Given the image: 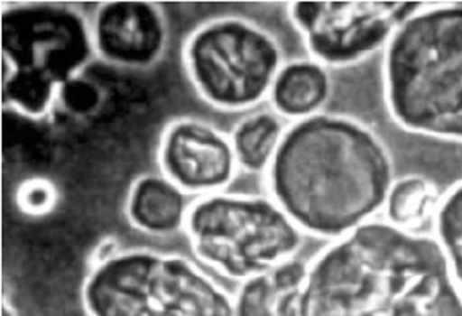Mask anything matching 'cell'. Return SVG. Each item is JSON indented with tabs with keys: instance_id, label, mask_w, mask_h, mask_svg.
Here are the masks:
<instances>
[{
	"instance_id": "16",
	"label": "cell",
	"mask_w": 462,
	"mask_h": 316,
	"mask_svg": "<svg viewBox=\"0 0 462 316\" xmlns=\"http://www.w3.org/2000/svg\"><path fill=\"white\" fill-rule=\"evenodd\" d=\"M3 316H15V314L7 307L6 309H4Z\"/></svg>"
},
{
	"instance_id": "9",
	"label": "cell",
	"mask_w": 462,
	"mask_h": 316,
	"mask_svg": "<svg viewBox=\"0 0 462 316\" xmlns=\"http://www.w3.org/2000/svg\"><path fill=\"white\" fill-rule=\"evenodd\" d=\"M306 265L294 258L241 282L233 316H300Z\"/></svg>"
},
{
	"instance_id": "3",
	"label": "cell",
	"mask_w": 462,
	"mask_h": 316,
	"mask_svg": "<svg viewBox=\"0 0 462 316\" xmlns=\"http://www.w3.org/2000/svg\"><path fill=\"white\" fill-rule=\"evenodd\" d=\"M382 64L385 108L400 128L462 143V1L419 2Z\"/></svg>"
},
{
	"instance_id": "5",
	"label": "cell",
	"mask_w": 462,
	"mask_h": 316,
	"mask_svg": "<svg viewBox=\"0 0 462 316\" xmlns=\"http://www.w3.org/2000/svg\"><path fill=\"white\" fill-rule=\"evenodd\" d=\"M193 79L202 96L226 111L249 108L269 97L282 67V51L265 29L227 16L201 28L189 49Z\"/></svg>"
},
{
	"instance_id": "4",
	"label": "cell",
	"mask_w": 462,
	"mask_h": 316,
	"mask_svg": "<svg viewBox=\"0 0 462 316\" xmlns=\"http://www.w3.org/2000/svg\"><path fill=\"white\" fill-rule=\"evenodd\" d=\"M199 256L241 282L294 258L302 232L270 197L209 193L188 217Z\"/></svg>"
},
{
	"instance_id": "11",
	"label": "cell",
	"mask_w": 462,
	"mask_h": 316,
	"mask_svg": "<svg viewBox=\"0 0 462 316\" xmlns=\"http://www.w3.org/2000/svg\"><path fill=\"white\" fill-rule=\"evenodd\" d=\"M284 131L278 115L271 112H257L241 120L229 136L238 167L250 172H264Z\"/></svg>"
},
{
	"instance_id": "6",
	"label": "cell",
	"mask_w": 462,
	"mask_h": 316,
	"mask_svg": "<svg viewBox=\"0 0 462 316\" xmlns=\"http://www.w3.org/2000/svg\"><path fill=\"white\" fill-rule=\"evenodd\" d=\"M89 316H233V297L196 266L176 262L170 275H102L86 289Z\"/></svg>"
},
{
	"instance_id": "1",
	"label": "cell",
	"mask_w": 462,
	"mask_h": 316,
	"mask_svg": "<svg viewBox=\"0 0 462 316\" xmlns=\"http://www.w3.org/2000/svg\"><path fill=\"white\" fill-rule=\"evenodd\" d=\"M300 316H462V289L432 235L373 218L306 265Z\"/></svg>"
},
{
	"instance_id": "10",
	"label": "cell",
	"mask_w": 462,
	"mask_h": 316,
	"mask_svg": "<svg viewBox=\"0 0 462 316\" xmlns=\"http://www.w3.org/2000/svg\"><path fill=\"white\" fill-rule=\"evenodd\" d=\"M331 88L326 66L313 59L297 60L282 65L269 98L276 114L297 121L320 113Z\"/></svg>"
},
{
	"instance_id": "12",
	"label": "cell",
	"mask_w": 462,
	"mask_h": 316,
	"mask_svg": "<svg viewBox=\"0 0 462 316\" xmlns=\"http://www.w3.org/2000/svg\"><path fill=\"white\" fill-rule=\"evenodd\" d=\"M439 194L430 180L410 174L393 181L383 210L386 219L400 227L415 229L432 216Z\"/></svg>"
},
{
	"instance_id": "8",
	"label": "cell",
	"mask_w": 462,
	"mask_h": 316,
	"mask_svg": "<svg viewBox=\"0 0 462 316\" xmlns=\"http://www.w3.org/2000/svg\"><path fill=\"white\" fill-rule=\"evenodd\" d=\"M168 156L171 170L182 185L209 193L221 191L239 168L230 137L197 122L182 124L174 131Z\"/></svg>"
},
{
	"instance_id": "2",
	"label": "cell",
	"mask_w": 462,
	"mask_h": 316,
	"mask_svg": "<svg viewBox=\"0 0 462 316\" xmlns=\"http://www.w3.org/2000/svg\"><path fill=\"white\" fill-rule=\"evenodd\" d=\"M264 172L269 197L300 230L330 240L383 209L395 180L390 152L374 130L321 112L285 129Z\"/></svg>"
},
{
	"instance_id": "13",
	"label": "cell",
	"mask_w": 462,
	"mask_h": 316,
	"mask_svg": "<svg viewBox=\"0 0 462 316\" xmlns=\"http://www.w3.org/2000/svg\"><path fill=\"white\" fill-rule=\"evenodd\" d=\"M431 218L432 236L462 289V180L439 195Z\"/></svg>"
},
{
	"instance_id": "7",
	"label": "cell",
	"mask_w": 462,
	"mask_h": 316,
	"mask_svg": "<svg viewBox=\"0 0 462 316\" xmlns=\"http://www.w3.org/2000/svg\"><path fill=\"white\" fill-rule=\"evenodd\" d=\"M419 2L297 1L290 18L311 59L344 67L384 49L393 33Z\"/></svg>"
},
{
	"instance_id": "14",
	"label": "cell",
	"mask_w": 462,
	"mask_h": 316,
	"mask_svg": "<svg viewBox=\"0 0 462 316\" xmlns=\"http://www.w3.org/2000/svg\"><path fill=\"white\" fill-rule=\"evenodd\" d=\"M182 200L180 194L171 187L161 182L145 183L136 197V211L150 223H168L174 225L180 218Z\"/></svg>"
},
{
	"instance_id": "15",
	"label": "cell",
	"mask_w": 462,
	"mask_h": 316,
	"mask_svg": "<svg viewBox=\"0 0 462 316\" xmlns=\"http://www.w3.org/2000/svg\"><path fill=\"white\" fill-rule=\"evenodd\" d=\"M66 98L75 108H87L93 105V91L85 85H73L67 90Z\"/></svg>"
}]
</instances>
